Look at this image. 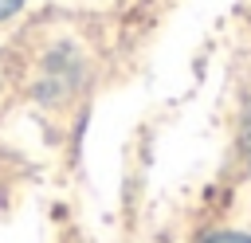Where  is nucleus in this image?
I'll list each match as a JSON object with an SVG mask.
<instances>
[{"label":"nucleus","instance_id":"f257e3e1","mask_svg":"<svg viewBox=\"0 0 251 243\" xmlns=\"http://www.w3.org/2000/svg\"><path fill=\"white\" fill-rule=\"evenodd\" d=\"M204 243H251L247 235H235V231H224V235H212V239H204Z\"/></svg>","mask_w":251,"mask_h":243},{"label":"nucleus","instance_id":"f03ea898","mask_svg":"<svg viewBox=\"0 0 251 243\" xmlns=\"http://www.w3.org/2000/svg\"><path fill=\"white\" fill-rule=\"evenodd\" d=\"M20 4H24V0H0V20H8V16L20 8Z\"/></svg>","mask_w":251,"mask_h":243}]
</instances>
